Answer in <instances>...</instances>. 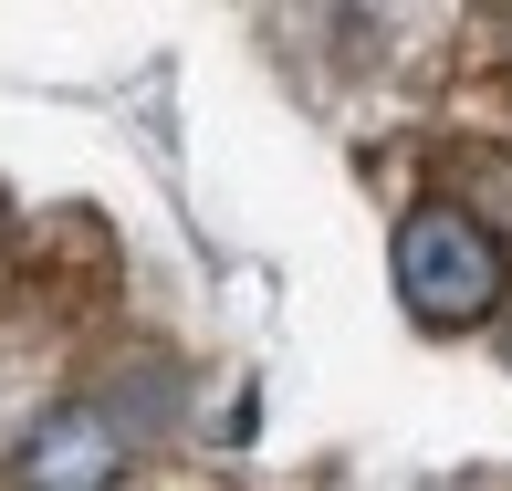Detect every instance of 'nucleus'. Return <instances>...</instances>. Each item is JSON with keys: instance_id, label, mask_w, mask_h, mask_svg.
<instances>
[{"instance_id": "1", "label": "nucleus", "mask_w": 512, "mask_h": 491, "mask_svg": "<svg viewBox=\"0 0 512 491\" xmlns=\"http://www.w3.org/2000/svg\"><path fill=\"white\" fill-rule=\"evenodd\" d=\"M398 303H408L418 324H439V335L481 324L502 303V241L471 220V209L418 199L408 220H398Z\"/></svg>"}, {"instance_id": "2", "label": "nucleus", "mask_w": 512, "mask_h": 491, "mask_svg": "<svg viewBox=\"0 0 512 491\" xmlns=\"http://www.w3.org/2000/svg\"><path fill=\"white\" fill-rule=\"evenodd\" d=\"M115 481H126V418L95 397L53 408L21 450V491H115Z\"/></svg>"}]
</instances>
